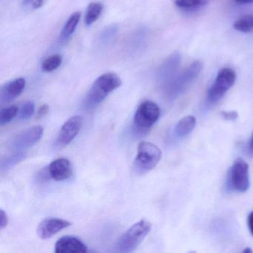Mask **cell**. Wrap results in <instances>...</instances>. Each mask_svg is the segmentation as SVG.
Returning a JSON list of instances; mask_svg holds the SVG:
<instances>
[{"instance_id": "3957f363", "label": "cell", "mask_w": 253, "mask_h": 253, "mask_svg": "<svg viewBox=\"0 0 253 253\" xmlns=\"http://www.w3.org/2000/svg\"><path fill=\"white\" fill-rule=\"evenodd\" d=\"M161 149L150 142L139 143L137 154L134 162V171L138 174H144L153 169L161 159Z\"/></svg>"}, {"instance_id": "7402d4cb", "label": "cell", "mask_w": 253, "mask_h": 253, "mask_svg": "<svg viewBox=\"0 0 253 253\" xmlns=\"http://www.w3.org/2000/svg\"><path fill=\"white\" fill-rule=\"evenodd\" d=\"M63 58L59 54L51 56L44 60L42 64V69L43 72H51L55 71L61 66Z\"/></svg>"}, {"instance_id": "d6986e66", "label": "cell", "mask_w": 253, "mask_h": 253, "mask_svg": "<svg viewBox=\"0 0 253 253\" xmlns=\"http://www.w3.org/2000/svg\"><path fill=\"white\" fill-rule=\"evenodd\" d=\"M26 158V153H23V152H18L17 153L3 158L1 161V166H0L1 171L2 172L8 171V170L11 169V168L22 162Z\"/></svg>"}, {"instance_id": "e0dca14e", "label": "cell", "mask_w": 253, "mask_h": 253, "mask_svg": "<svg viewBox=\"0 0 253 253\" xmlns=\"http://www.w3.org/2000/svg\"><path fill=\"white\" fill-rule=\"evenodd\" d=\"M196 119L192 115L184 117L179 121L175 127V133L179 137H186L190 134L195 126H196Z\"/></svg>"}, {"instance_id": "277c9868", "label": "cell", "mask_w": 253, "mask_h": 253, "mask_svg": "<svg viewBox=\"0 0 253 253\" xmlns=\"http://www.w3.org/2000/svg\"><path fill=\"white\" fill-rule=\"evenodd\" d=\"M226 188L239 193L247 192L250 188L249 166L242 158L235 160L228 172Z\"/></svg>"}, {"instance_id": "d6a6232c", "label": "cell", "mask_w": 253, "mask_h": 253, "mask_svg": "<svg viewBox=\"0 0 253 253\" xmlns=\"http://www.w3.org/2000/svg\"><path fill=\"white\" fill-rule=\"evenodd\" d=\"M243 253H253V250H251V249L250 248V247H247V249H246L245 250H244Z\"/></svg>"}, {"instance_id": "9c48e42d", "label": "cell", "mask_w": 253, "mask_h": 253, "mask_svg": "<svg viewBox=\"0 0 253 253\" xmlns=\"http://www.w3.org/2000/svg\"><path fill=\"white\" fill-rule=\"evenodd\" d=\"M82 124L83 119L79 115L72 117L66 121L60 128L56 141L57 147L63 148L68 146L79 134Z\"/></svg>"}, {"instance_id": "f1b7e54d", "label": "cell", "mask_w": 253, "mask_h": 253, "mask_svg": "<svg viewBox=\"0 0 253 253\" xmlns=\"http://www.w3.org/2000/svg\"><path fill=\"white\" fill-rule=\"evenodd\" d=\"M49 111V106L47 104H43L38 109V112H37V118L38 119H41L46 116L47 114L48 113Z\"/></svg>"}, {"instance_id": "9a60e30c", "label": "cell", "mask_w": 253, "mask_h": 253, "mask_svg": "<svg viewBox=\"0 0 253 253\" xmlns=\"http://www.w3.org/2000/svg\"><path fill=\"white\" fill-rule=\"evenodd\" d=\"M148 30L146 28H140L134 31L127 42V52L130 55H137L144 48L147 41Z\"/></svg>"}, {"instance_id": "1f68e13d", "label": "cell", "mask_w": 253, "mask_h": 253, "mask_svg": "<svg viewBox=\"0 0 253 253\" xmlns=\"http://www.w3.org/2000/svg\"><path fill=\"white\" fill-rule=\"evenodd\" d=\"M235 1L240 4H249L253 2V0H235Z\"/></svg>"}, {"instance_id": "d4e9b609", "label": "cell", "mask_w": 253, "mask_h": 253, "mask_svg": "<svg viewBox=\"0 0 253 253\" xmlns=\"http://www.w3.org/2000/svg\"><path fill=\"white\" fill-rule=\"evenodd\" d=\"M207 0H174L176 5L183 9H193L205 5Z\"/></svg>"}, {"instance_id": "6da1fadb", "label": "cell", "mask_w": 253, "mask_h": 253, "mask_svg": "<svg viewBox=\"0 0 253 253\" xmlns=\"http://www.w3.org/2000/svg\"><path fill=\"white\" fill-rule=\"evenodd\" d=\"M121 84V78L115 73H106L99 77L87 94L85 98L87 107L93 108L100 104L110 93L119 88Z\"/></svg>"}, {"instance_id": "8992f818", "label": "cell", "mask_w": 253, "mask_h": 253, "mask_svg": "<svg viewBox=\"0 0 253 253\" xmlns=\"http://www.w3.org/2000/svg\"><path fill=\"white\" fill-rule=\"evenodd\" d=\"M203 65L201 62L195 61L183 72L175 75L169 81L167 91L169 95L175 97L184 91L201 73Z\"/></svg>"}, {"instance_id": "4dcf8cb0", "label": "cell", "mask_w": 253, "mask_h": 253, "mask_svg": "<svg viewBox=\"0 0 253 253\" xmlns=\"http://www.w3.org/2000/svg\"><path fill=\"white\" fill-rule=\"evenodd\" d=\"M249 154L250 156L253 157V132L252 134L251 139H250V144H249Z\"/></svg>"}, {"instance_id": "52a82bcc", "label": "cell", "mask_w": 253, "mask_h": 253, "mask_svg": "<svg viewBox=\"0 0 253 253\" xmlns=\"http://www.w3.org/2000/svg\"><path fill=\"white\" fill-rule=\"evenodd\" d=\"M161 109L150 100L143 102L137 108L134 117V125L140 132H147L159 119Z\"/></svg>"}, {"instance_id": "ba28073f", "label": "cell", "mask_w": 253, "mask_h": 253, "mask_svg": "<svg viewBox=\"0 0 253 253\" xmlns=\"http://www.w3.org/2000/svg\"><path fill=\"white\" fill-rule=\"evenodd\" d=\"M43 128L41 126H34L20 131L10 143V147L14 151L29 149L40 141L43 135Z\"/></svg>"}, {"instance_id": "5bb4252c", "label": "cell", "mask_w": 253, "mask_h": 253, "mask_svg": "<svg viewBox=\"0 0 253 253\" xmlns=\"http://www.w3.org/2000/svg\"><path fill=\"white\" fill-rule=\"evenodd\" d=\"M26 81L24 78H17L4 85L1 90V104L11 103L20 95L26 88Z\"/></svg>"}, {"instance_id": "7a4b0ae2", "label": "cell", "mask_w": 253, "mask_h": 253, "mask_svg": "<svg viewBox=\"0 0 253 253\" xmlns=\"http://www.w3.org/2000/svg\"><path fill=\"white\" fill-rule=\"evenodd\" d=\"M152 230V223L146 220L137 222L127 229L117 242V250L120 253L134 252L144 241Z\"/></svg>"}, {"instance_id": "83f0119b", "label": "cell", "mask_w": 253, "mask_h": 253, "mask_svg": "<svg viewBox=\"0 0 253 253\" xmlns=\"http://www.w3.org/2000/svg\"><path fill=\"white\" fill-rule=\"evenodd\" d=\"M222 117L223 119L226 120V121H233L238 118V112L235 111H231V112H222Z\"/></svg>"}, {"instance_id": "8fae6325", "label": "cell", "mask_w": 253, "mask_h": 253, "mask_svg": "<svg viewBox=\"0 0 253 253\" xmlns=\"http://www.w3.org/2000/svg\"><path fill=\"white\" fill-rule=\"evenodd\" d=\"M87 246L79 238L71 235L62 237L55 244L57 253H86Z\"/></svg>"}, {"instance_id": "30bf717a", "label": "cell", "mask_w": 253, "mask_h": 253, "mask_svg": "<svg viewBox=\"0 0 253 253\" xmlns=\"http://www.w3.org/2000/svg\"><path fill=\"white\" fill-rule=\"evenodd\" d=\"M72 224L71 222L63 219L48 217L44 219L38 225L37 233L41 239H48Z\"/></svg>"}, {"instance_id": "ac0fdd59", "label": "cell", "mask_w": 253, "mask_h": 253, "mask_svg": "<svg viewBox=\"0 0 253 253\" xmlns=\"http://www.w3.org/2000/svg\"><path fill=\"white\" fill-rule=\"evenodd\" d=\"M118 28L116 26H109L100 32L98 37V44L102 48L112 45L118 35Z\"/></svg>"}, {"instance_id": "4fadbf2b", "label": "cell", "mask_w": 253, "mask_h": 253, "mask_svg": "<svg viewBox=\"0 0 253 253\" xmlns=\"http://www.w3.org/2000/svg\"><path fill=\"white\" fill-rule=\"evenodd\" d=\"M48 173L56 181L68 180L73 174L72 164L66 158H58L48 166Z\"/></svg>"}, {"instance_id": "5b68a950", "label": "cell", "mask_w": 253, "mask_h": 253, "mask_svg": "<svg viewBox=\"0 0 253 253\" xmlns=\"http://www.w3.org/2000/svg\"><path fill=\"white\" fill-rule=\"evenodd\" d=\"M236 80V74L229 68H223L217 74L212 85L207 94V102L215 104L220 101L226 93L233 86Z\"/></svg>"}, {"instance_id": "44dd1931", "label": "cell", "mask_w": 253, "mask_h": 253, "mask_svg": "<svg viewBox=\"0 0 253 253\" xmlns=\"http://www.w3.org/2000/svg\"><path fill=\"white\" fill-rule=\"evenodd\" d=\"M234 29L238 32L248 33L253 30V15H244L237 20L233 24Z\"/></svg>"}, {"instance_id": "f546056e", "label": "cell", "mask_w": 253, "mask_h": 253, "mask_svg": "<svg viewBox=\"0 0 253 253\" xmlns=\"http://www.w3.org/2000/svg\"><path fill=\"white\" fill-rule=\"evenodd\" d=\"M247 223H248V227L249 229H250V233L253 236V211H251L250 214H249Z\"/></svg>"}, {"instance_id": "4316f807", "label": "cell", "mask_w": 253, "mask_h": 253, "mask_svg": "<svg viewBox=\"0 0 253 253\" xmlns=\"http://www.w3.org/2000/svg\"><path fill=\"white\" fill-rule=\"evenodd\" d=\"M8 223V217L7 213L2 209L0 210V229H3Z\"/></svg>"}, {"instance_id": "7c38bea8", "label": "cell", "mask_w": 253, "mask_h": 253, "mask_svg": "<svg viewBox=\"0 0 253 253\" xmlns=\"http://www.w3.org/2000/svg\"><path fill=\"white\" fill-rule=\"evenodd\" d=\"M180 63V55L179 53H173L169 56L158 68V79L161 82H169L175 76Z\"/></svg>"}, {"instance_id": "ffe728a7", "label": "cell", "mask_w": 253, "mask_h": 253, "mask_svg": "<svg viewBox=\"0 0 253 253\" xmlns=\"http://www.w3.org/2000/svg\"><path fill=\"white\" fill-rule=\"evenodd\" d=\"M103 6L102 4L99 2H91L87 8L86 13H85V22L87 26L94 23L97 21V19L101 15L103 11Z\"/></svg>"}, {"instance_id": "cb8c5ba5", "label": "cell", "mask_w": 253, "mask_h": 253, "mask_svg": "<svg viewBox=\"0 0 253 253\" xmlns=\"http://www.w3.org/2000/svg\"><path fill=\"white\" fill-rule=\"evenodd\" d=\"M35 103L32 101H26L23 103L19 109V115L22 120L30 119L34 114H35Z\"/></svg>"}, {"instance_id": "603a6c76", "label": "cell", "mask_w": 253, "mask_h": 253, "mask_svg": "<svg viewBox=\"0 0 253 253\" xmlns=\"http://www.w3.org/2000/svg\"><path fill=\"white\" fill-rule=\"evenodd\" d=\"M19 108L16 106H10L4 108L0 112V124L1 126L9 124L18 114Z\"/></svg>"}, {"instance_id": "484cf974", "label": "cell", "mask_w": 253, "mask_h": 253, "mask_svg": "<svg viewBox=\"0 0 253 253\" xmlns=\"http://www.w3.org/2000/svg\"><path fill=\"white\" fill-rule=\"evenodd\" d=\"M44 0H25V3L34 9H38L43 5Z\"/></svg>"}, {"instance_id": "2e32d148", "label": "cell", "mask_w": 253, "mask_h": 253, "mask_svg": "<svg viewBox=\"0 0 253 253\" xmlns=\"http://www.w3.org/2000/svg\"><path fill=\"white\" fill-rule=\"evenodd\" d=\"M81 18V13L75 12L70 16L60 34V41L66 42L72 36Z\"/></svg>"}]
</instances>
